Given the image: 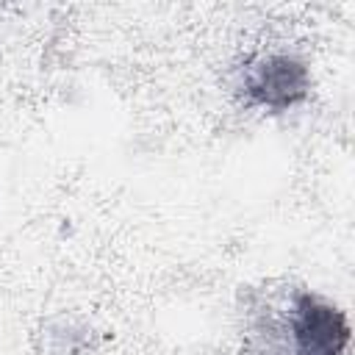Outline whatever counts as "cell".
Listing matches in <instances>:
<instances>
[{
  "mask_svg": "<svg viewBox=\"0 0 355 355\" xmlns=\"http://www.w3.org/2000/svg\"><path fill=\"white\" fill-rule=\"evenodd\" d=\"M239 89L255 108L288 111L311 94V72L291 53H263L247 61Z\"/></svg>",
  "mask_w": 355,
  "mask_h": 355,
  "instance_id": "cell-1",
  "label": "cell"
},
{
  "mask_svg": "<svg viewBox=\"0 0 355 355\" xmlns=\"http://www.w3.org/2000/svg\"><path fill=\"white\" fill-rule=\"evenodd\" d=\"M349 319L330 300L300 291L288 311L291 355H344L349 347Z\"/></svg>",
  "mask_w": 355,
  "mask_h": 355,
  "instance_id": "cell-2",
  "label": "cell"
}]
</instances>
